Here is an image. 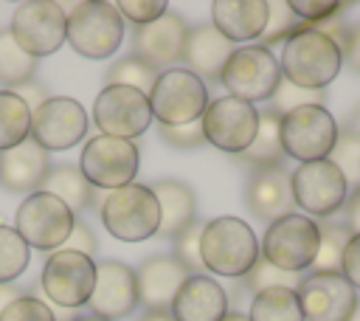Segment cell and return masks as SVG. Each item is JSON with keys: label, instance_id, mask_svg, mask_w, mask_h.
<instances>
[{"label": "cell", "instance_id": "cell-1", "mask_svg": "<svg viewBox=\"0 0 360 321\" xmlns=\"http://www.w3.org/2000/svg\"><path fill=\"white\" fill-rule=\"evenodd\" d=\"M340 65H343L340 48L329 37L307 25H301L295 34L284 39L278 56L281 76L304 90H326L340 73Z\"/></svg>", "mask_w": 360, "mask_h": 321}, {"label": "cell", "instance_id": "cell-2", "mask_svg": "<svg viewBox=\"0 0 360 321\" xmlns=\"http://www.w3.org/2000/svg\"><path fill=\"white\" fill-rule=\"evenodd\" d=\"M200 259L217 276L242 279L259 259V239L239 217H214L200 237Z\"/></svg>", "mask_w": 360, "mask_h": 321}, {"label": "cell", "instance_id": "cell-3", "mask_svg": "<svg viewBox=\"0 0 360 321\" xmlns=\"http://www.w3.org/2000/svg\"><path fill=\"white\" fill-rule=\"evenodd\" d=\"M124 39V17L110 0H82L68 11L65 42L84 59H107Z\"/></svg>", "mask_w": 360, "mask_h": 321}, {"label": "cell", "instance_id": "cell-4", "mask_svg": "<svg viewBox=\"0 0 360 321\" xmlns=\"http://www.w3.org/2000/svg\"><path fill=\"white\" fill-rule=\"evenodd\" d=\"M101 222L121 242H143L160 228V206L149 186L129 183L112 189L101 203Z\"/></svg>", "mask_w": 360, "mask_h": 321}, {"label": "cell", "instance_id": "cell-5", "mask_svg": "<svg viewBox=\"0 0 360 321\" xmlns=\"http://www.w3.org/2000/svg\"><path fill=\"white\" fill-rule=\"evenodd\" d=\"M278 138L284 158H292L298 163L326 160L338 138V124L323 104H307L281 115Z\"/></svg>", "mask_w": 360, "mask_h": 321}, {"label": "cell", "instance_id": "cell-6", "mask_svg": "<svg viewBox=\"0 0 360 321\" xmlns=\"http://www.w3.org/2000/svg\"><path fill=\"white\" fill-rule=\"evenodd\" d=\"M208 87L200 76H194L186 68H172L158 76V82L149 90V107L152 118H158L166 127L177 124H194L202 118L208 107Z\"/></svg>", "mask_w": 360, "mask_h": 321}, {"label": "cell", "instance_id": "cell-7", "mask_svg": "<svg viewBox=\"0 0 360 321\" xmlns=\"http://www.w3.org/2000/svg\"><path fill=\"white\" fill-rule=\"evenodd\" d=\"M262 259L287 270L304 273L318 256V222L307 214H287L267 225L262 237Z\"/></svg>", "mask_w": 360, "mask_h": 321}, {"label": "cell", "instance_id": "cell-8", "mask_svg": "<svg viewBox=\"0 0 360 321\" xmlns=\"http://www.w3.org/2000/svg\"><path fill=\"white\" fill-rule=\"evenodd\" d=\"M76 214L53 194L48 191H31L20 208H17V222L14 231L22 237L28 248L37 251H62L73 231Z\"/></svg>", "mask_w": 360, "mask_h": 321}, {"label": "cell", "instance_id": "cell-9", "mask_svg": "<svg viewBox=\"0 0 360 321\" xmlns=\"http://www.w3.org/2000/svg\"><path fill=\"white\" fill-rule=\"evenodd\" d=\"M281 68L278 56L262 45H245L236 48L233 56L228 59L219 84L228 90V96L242 99L256 107V101H270L278 82H281Z\"/></svg>", "mask_w": 360, "mask_h": 321}, {"label": "cell", "instance_id": "cell-10", "mask_svg": "<svg viewBox=\"0 0 360 321\" xmlns=\"http://www.w3.org/2000/svg\"><path fill=\"white\" fill-rule=\"evenodd\" d=\"M8 31L28 56L39 59V56L56 54L65 45L68 11L62 3H53V0H28L14 8Z\"/></svg>", "mask_w": 360, "mask_h": 321}, {"label": "cell", "instance_id": "cell-11", "mask_svg": "<svg viewBox=\"0 0 360 321\" xmlns=\"http://www.w3.org/2000/svg\"><path fill=\"white\" fill-rule=\"evenodd\" d=\"M141 155L135 141L124 138H110V135H96L87 141L79 158V172L93 189H121L129 186L138 175Z\"/></svg>", "mask_w": 360, "mask_h": 321}, {"label": "cell", "instance_id": "cell-12", "mask_svg": "<svg viewBox=\"0 0 360 321\" xmlns=\"http://www.w3.org/2000/svg\"><path fill=\"white\" fill-rule=\"evenodd\" d=\"M93 121L101 130V135L132 141L146 132L152 124V107L149 96L132 87L104 84L93 104Z\"/></svg>", "mask_w": 360, "mask_h": 321}, {"label": "cell", "instance_id": "cell-13", "mask_svg": "<svg viewBox=\"0 0 360 321\" xmlns=\"http://www.w3.org/2000/svg\"><path fill=\"white\" fill-rule=\"evenodd\" d=\"M292 200L295 206L309 214V217H332L335 211L343 208L346 197H349V186L346 177L340 175V169L326 158V160H312V163H301L292 175Z\"/></svg>", "mask_w": 360, "mask_h": 321}, {"label": "cell", "instance_id": "cell-14", "mask_svg": "<svg viewBox=\"0 0 360 321\" xmlns=\"http://www.w3.org/2000/svg\"><path fill=\"white\" fill-rule=\"evenodd\" d=\"M200 127L211 146H217L228 155H239L250 146V141L259 130V110L242 99L222 96V99L208 101V107L200 118Z\"/></svg>", "mask_w": 360, "mask_h": 321}, {"label": "cell", "instance_id": "cell-15", "mask_svg": "<svg viewBox=\"0 0 360 321\" xmlns=\"http://www.w3.org/2000/svg\"><path fill=\"white\" fill-rule=\"evenodd\" d=\"M45 296L62 307V310H79L87 304L93 284H96V262L76 253V251H53L45 259L42 279H39Z\"/></svg>", "mask_w": 360, "mask_h": 321}, {"label": "cell", "instance_id": "cell-16", "mask_svg": "<svg viewBox=\"0 0 360 321\" xmlns=\"http://www.w3.org/2000/svg\"><path fill=\"white\" fill-rule=\"evenodd\" d=\"M87 135V113L76 99L56 96L31 113V138L45 152L76 146Z\"/></svg>", "mask_w": 360, "mask_h": 321}, {"label": "cell", "instance_id": "cell-17", "mask_svg": "<svg viewBox=\"0 0 360 321\" xmlns=\"http://www.w3.org/2000/svg\"><path fill=\"white\" fill-rule=\"evenodd\" d=\"M295 293L304 321H349L360 307L357 290L340 273H309Z\"/></svg>", "mask_w": 360, "mask_h": 321}, {"label": "cell", "instance_id": "cell-18", "mask_svg": "<svg viewBox=\"0 0 360 321\" xmlns=\"http://www.w3.org/2000/svg\"><path fill=\"white\" fill-rule=\"evenodd\" d=\"M186 39H188V23L180 14L166 11L155 23L135 25V31H132V51L149 68L163 73V70H172V65L183 62Z\"/></svg>", "mask_w": 360, "mask_h": 321}, {"label": "cell", "instance_id": "cell-19", "mask_svg": "<svg viewBox=\"0 0 360 321\" xmlns=\"http://www.w3.org/2000/svg\"><path fill=\"white\" fill-rule=\"evenodd\" d=\"M138 284L135 270L118 259H101L96 262V284L87 298V307L93 315L104 321H118L135 313L138 307Z\"/></svg>", "mask_w": 360, "mask_h": 321}, {"label": "cell", "instance_id": "cell-20", "mask_svg": "<svg viewBox=\"0 0 360 321\" xmlns=\"http://www.w3.org/2000/svg\"><path fill=\"white\" fill-rule=\"evenodd\" d=\"M191 273L172 256V253H155L143 259L135 270L138 284V301L146 310H169L177 290Z\"/></svg>", "mask_w": 360, "mask_h": 321}, {"label": "cell", "instance_id": "cell-21", "mask_svg": "<svg viewBox=\"0 0 360 321\" xmlns=\"http://www.w3.org/2000/svg\"><path fill=\"white\" fill-rule=\"evenodd\" d=\"M233 51H236V45L231 39H225L211 23H200V25L188 28L183 62H186V70L200 76L208 87V84H219L222 70H225L228 59L233 56Z\"/></svg>", "mask_w": 360, "mask_h": 321}, {"label": "cell", "instance_id": "cell-22", "mask_svg": "<svg viewBox=\"0 0 360 321\" xmlns=\"http://www.w3.org/2000/svg\"><path fill=\"white\" fill-rule=\"evenodd\" d=\"M48 172H51V158L34 138L0 152V186L6 191L14 194L39 191Z\"/></svg>", "mask_w": 360, "mask_h": 321}, {"label": "cell", "instance_id": "cell-23", "mask_svg": "<svg viewBox=\"0 0 360 321\" xmlns=\"http://www.w3.org/2000/svg\"><path fill=\"white\" fill-rule=\"evenodd\" d=\"M169 313L174 321H222L228 315V293L211 276L191 273L177 290Z\"/></svg>", "mask_w": 360, "mask_h": 321}, {"label": "cell", "instance_id": "cell-24", "mask_svg": "<svg viewBox=\"0 0 360 321\" xmlns=\"http://www.w3.org/2000/svg\"><path fill=\"white\" fill-rule=\"evenodd\" d=\"M245 203H248L250 214L264 222H276L278 217L292 214L295 200H292L290 172L284 166L253 172L245 186Z\"/></svg>", "mask_w": 360, "mask_h": 321}, {"label": "cell", "instance_id": "cell-25", "mask_svg": "<svg viewBox=\"0 0 360 321\" xmlns=\"http://www.w3.org/2000/svg\"><path fill=\"white\" fill-rule=\"evenodd\" d=\"M211 25L233 45L259 39L267 25V0H214Z\"/></svg>", "mask_w": 360, "mask_h": 321}, {"label": "cell", "instance_id": "cell-26", "mask_svg": "<svg viewBox=\"0 0 360 321\" xmlns=\"http://www.w3.org/2000/svg\"><path fill=\"white\" fill-rule=\"evenodd\" d=\"M149 189L155 191L158 206H160V228H158V237L174 239L186 225H191L197 220V197H194L191 186H186L183 180L163 177V180L152 183Z\"/></svg>", "mask_w": 360, "mask_h": 321}, {"label": "cell", "instance_id": "cell-27", "mask_svg": "<svg viewBox=\"0 0 360 321\" xmlns=\"http://www.w3.org/2000/svg\"><path fill=\"white\" fill-rule=\"evenodd\" d=\"M278 127H281V115H278L273 107H264V110L259 113V130H256L250 146H248L245 152H239L236 160H239L245 169H250V172L284 166V152H281Z\"/></svg>", "mask_w": 360, "mask_h": 321}, {"label": "cell", "instance_id": "cell-28", "mask_svg": "<svg viewBox=\"0 0 360 321\" xmlns=\"http://www.w3.org/2000/svg\"><path fill=\"white\" fill-rule=\"evenodd\" d=\"M39 191H48V194L59 197L73 214H82L87 206H93L96 203V194H98V189H93L84 180V175L79 172V166H70V163H62L56 169L51 166V172H48V177H45V183H42Z\"/></svg>", "mask_w": 360, "mask_h": 321}, {"label": "cell", "instance_id": "cell-29", "mask_svg": "<svg viewBox=\"0 0 360 321\" xmlns=\"http://www.w3.org/2000/svg\"><path fill=\"white\" fill-rule=\"evenodd\" d=\"M352 239V231L343 225V220H321L318 222V256L312 262V273H340L343 251Z\"/></svg>", "mask_w": 360, "mask_h": 321}, {"label": "cell", "instance_id": "cell-30", "mask_svg": "<svg viewBox=\"0 0 360 321\" xmlns=\"http://www.w3.org/2000/svg\"><path fill=\"white\" fill-rule=\"evenodd\" d=\"M39 68V59L28 56L11 37L8 28L0 31V84L3 90H14L25 82H34V73Z\"/></svg>", "mask_w": 360, "mask_h": 321}, {"label": "cell", "instance_id": "cell-31", "mask_svg": "<svg viewBox=\"0 0 360 321\" xmlns=\"http://www.w3.org/2000/svg\"><path fill=\"white\" fill-rule=\"evenodd\" d=\"M248 318L250 321H304V313H301V304H298V293L287 290V287L256 293L250 298Z\"/></svg>", "mask_w": 360, "mask_h": 321}, {"label": "cell", "instance_id": "cell-32", "mask_svg": "<svg viewBox=\"0 0 360 321\" xmlns=\"http://www.w3.org/2000/svg\"><path fill=\"white\" fill-rule=\"evenodd\" d=\"M28 138H31V110L11 90H0V152Z\"/></svg>", "mask_w": 360, "mask_h": 321}, {"label": "cell", "instance_id": "cell-33", "mask_svg": "<svg viewBox=\"0 0 360 321\" xmlns=\"http://www.w3.org/2000/svg\"><path fill=\"white\" fill-rule=\"evenodd\" d=\"M329 160L340 169V175L346 177V186L352 191L360 189V130H354V127L338 130Z\"/></svg>", "mask_w": 360, "mask_h": 321}, {"label": "cell", "instance_id": "cell-34", "mask_svg": "<svg viewBox=\"0 0 360 321\" xmlns=\"http://www.w3.org/2000/svg\"><path fill=\"white\" fill-rule=\"evenodd\" d=\"M304 282V273H287L276 265H270L267 259H256V265L242 276V290H248L250 296L264 293V290H276V287H287V290H298V284Z\"/></svg>", "mask_w": 360, "mask_h": 321}, {"label": "cell", "instance_id": "cell-35", "mask_svg": "<svg viewBox=\"0 0 360 321\" xmlns=\"http://www.w3.org/2000/svg\"><path fill=\"white\" fill-rule=\"evenodd\" d=\"M158 70L149 68L143 59H138L135 54L132 56H124V59H115L107 70V84H118V87H132V90H141L149 96L152 84L158 82Z\"/></svg>", "mask_w": 360, "mask_h": 321}, {"label": "cell", "instance_id": "cell-36", "mask_svg": "<svg viewBox=\"0 0 360 321\" xmlns=\"http://www.w3.org/2000/svg\"><path fill=\"white\" fill-rule=\"evenodd\" d=\"M31 259V248L11 225H0V284H11Z\"/></svg>", "mask_w": 360, "mask_h": 321}, {"label": "cell", "instance_id": "cell-37", "mask_svg": "<svg viewBox=\"0 0 360 321\" xmlns=\"http://www.w3.org/2000/svg\"><path fill=\"white\" fill-rule=\"evenodd\" d=\"M298 28H301V23L290 11V3L287 0H273V3H267V25L259 37V45L267 48V51L273 45H284V39L290 34H295Z\"/></svg>", "mask_w": 360, "mask_h": 321}, {"label": "cell", "instance_id": "cell-38", "mask_svg": "<svg viewBox=\"0 0 360 321\" xmlns=\"http://www.w3.org/2000/svg\"><path fill=\"white\" fill-rule=\"evenodd\" d=\"M202 228L205 222L202 220H194L191 225H186L172 242H174V251L172 256L188 270V273H200L202 270V259H200V237H202Z\"/></svg>", "mask_w": 360, "mask_h": 321}, {"label": "cell", "instance_id": "cell-39", "mask_svg": "<svg viewBox=\"0 0 360 321\" xmlns=\"http://www.w3.org/2000/svg\"><path fill=\"white\" fill-rule=\"evenodd\" d=\"M323 101H326V90H304V87H295L287 79H281L270 99V107L278 115H287L290 110H298L307 104H323Z\"/></svg>", "mask_w": 360, "mask_h": 321}, {"label": "cell", "instance_id": "cell-40", "mask_svg": "<svg viewBox=\"0 0 360 321\" xmlns=\"http://www.w3.org/2000/svg\"><path fill=\"white\" fill-rule=\"evenodd\" d=\"M0 321H56V313L45 301H39L37 296L25 293L22 298H17L14 304H8L3 310Z\"/></svg>", "mask_w": 360, "mask_h": 321}, {"label": "cell", "instance_id": "cell-41", "mask_svg": "<svg viewBox=\"0 0 360 321\" xmlns=\"http://www.w3.org/2000/svg\"><path fill=\"white\" fill-rule=\"evenodd\" d=\"M118 14L135 25H146V23H155L158 17H163L169 11V6L163 0H121L115 3Z\"/></svg>", "mask_w": 360, "mask_h": 321}, {"label": "cell", "instance_id": "cell-42", "mask_svg": "<svg viewBox=\"0 0 360 321\" xmlns=\"http://www.w3.org/2000/svg\"><path fill=\"white\" fill-rule=\"evenodd\" d=\"M158 130H160V138H163L172 149H197V146L205 144V135H202L200 121H194V124H177V127L160 124Z\"/></svg>", "mask_w": 360, "mask_h": 321}, {"label": "cell", "instance_id": "cell-43", "mask_svg": "<svg viewBox=\"0 0 360 321\" xmlns=\"http://www.w3.org/2000/svg\"><path fill=\"white\" fill-rule=\"evenodd\" d=\"M343 3H335V0H290V11L298 17L301 25H312V23H321L326 17H332L335 11H340Z\"/></svg>", "mask_w": 360, "mask_h": 321}, {"label": "cell", "instance_id": "cell-44", "mask_svg": "<svg viewBox=\"0 0 360 321\" xmlns=\"http://www.w3.org/2000/svg\"><path fill=\"white\" fill-rule=\"evenodd\" d=\"M343 11H349V3H343L340 6V11H335L332 17H326V20H321V23H312V25H307V28H312V31H318V34H323V37H329L338 48H340V54H343V48H346V42H349V23H346V14Z\"/></svg>", "mask_w": 360, "mask_h": 321}, {"label": "cell", "instance_id": "cell-45", "mask_svg": "<svg viewBox=\"0 0 360 321\" xmlns=\"http://www.w3.org/2000/svg\"><path fill=\"white\" fill-rule=\"evenodd\" d=\"M65 251H76V253H82V256H87V259L96 262V251H98V245H96V237H93L90 225H87L84 220L76 217L73 231H70V237H68V242H65Z\"/></svg>", "mask_w": 360, "mask_h": 321}, {"label": "cell", "instance_id": "cell-46", "mask_svg": "<svg viewBox=\"0 0 360 321\" xmlns=\"http://www.w3.org/2000/svg\"><path fill=\"white\" fill-rule=\"evenodd\" d=\"M340 276L357 290L360 287V234H352L343 259H340Z\"/></svg>", "mask_w": 360, "mask_h": 321}, {"label": "cell", "instance_id": "cell-47", "mask_svg": "<svg viewBox=\"0 0 360 321\" xmlns=\"http://www.w3.org/2000/svg\"><path fill=\"white\" fill-rule=\"evenodd\" d=\"M11 93H14V96H17V99H20V101H22V104L31 110V113H34L37 107H42V104L51 99V96H48V90H45L39 82H25V84L14 87Z\"/></svg>", "mask_w": 360, "mask_h": 321}, {"label": "cell", "instance_id": "cell-48", "mask_svg": "<svg viewBox=\"0 0 360 321\" xmlns=\"http://www.w3.org/2000/svg\"><path fill=\"white\" fill-rule=\"evenodd\" d=\"M343 225L352 234H360V189L349 191V197L343 203Z\"/></svg>", "mask_w": 360, "mask_h": 321}, {"label": "cell", "instance_id": "cell-49", "mask_svg": "<svg viewBox=\"0 0 360 321\" xmlns=\"http://www.w3.org/2000/svg\"><path fill=\"white\" fill-rule=\"evenodd\" d=\"M343 62H346L354 73H360V23L349 28V42H346V48H343Z\"/></svg>", "mask_w": 360, "mask_h": 321}, {"label": "cell", "instance_id": "cell-50", "mask_svg": "<svg viewBox=\"0 0 360 321\" xmlns=\"http://www.w3.org/2000/svg\"><path fill=\"white\" fill-rule=\"evenodd\" d=\"M25 296V290L20 287V284H0V315H3V310L8 307V304H14L17 298H22Z\"/></svg>", "mask_w": 360, "mask_h": 321}, {"label": "cell", "instance_id": "cell-51", "mask_svg": "<svg viewBox=\"0 0 360 321\" xmlns=\"http://www.w3.org/2000/svg\"><path fill=\"white\" fill-rule=\"evenodd\" d=\"M138 321H174V315L169 310H146Z\"/></svg>", "mask_w": 360, "mask_h": 321}, {"label": "cell", "instance_id": "cell-52", "mask_svg": "<svg viewBox=\"0 0 360 321\" xmlns=\"http://www.w3.org/2000/svg\"><path fill=\"white\" fill-rule=\"evenodd\" d=\"M70 321H104V318H98V315H93V313H87V315H73Z\"/></svg>", "mask_w": 360, "mask_h": 321}, {"label": "cell", "instance_id": "cell-53", "mask_svg": "<svg viewBox=\"0 0 360 321\" xmlns=\"http://www.w3.org/2000/svg\"><path fill=\"white\" fill-rule=\"evenodd\" d=\"M222 321H250V318H248V315H242V313H228Z\"/></svg>", "mask_w": 360, "mask_h": 321}, {"label": "cell", "instance_id": "cell-54", "mask_svg": "<svg viewBox=\"0 0 360 321\" xmlns=\"http://www.w3.org/2000/svg\"><path fill=\"white\" fill-rule=\"evenodd\" d=\"M349 321H360V307H357V310H354V315H352V318H349Z\"/></svg>", "mask_w": 360, "mask_h": 321}]
</instances>
